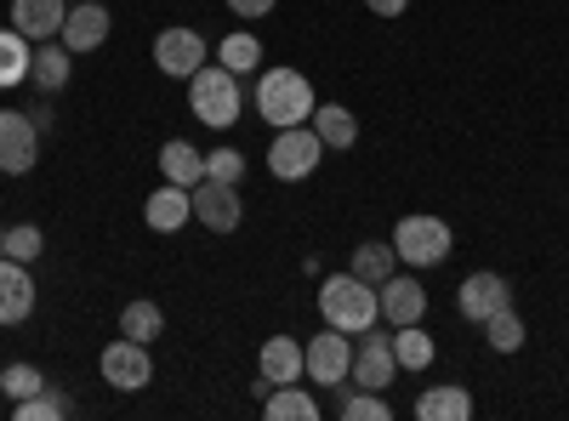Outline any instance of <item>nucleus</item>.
<instances>
[{"mask_svg":"<svg viewBox=\"0 0 569 421\" xmlns=\"http://www.w3.org/2000/svg\"><path fill=\"white\" fill-rule=\"evenodd\" d=\"M319 313H325L330 331L365 337V331H376V319H382V297H376V285H365L359 273H330L319 285Z\"/></svg>","mask_w":569,"mask_h":421,"instance_id":"nucleus-1","label":"nucleus"},{"mask_svg":"<svg viewBox=\"0 0 569 421\" xmlns=\"http://www.w3.org/2000/svg\"><path fill=\"white\" fill-rule=\"evenodd\" d=\"M257 114L273 126V131H284V126H308L313 120V86H308V74H297V69H262L257 74Z\"/></svg>","mask_w":569,"mask_h":421,"instance_id":"nucleus-2","label":"nucleus"},{"mask_svg":"<svg viewBox=\"0 0 569 421\" xmlns=\"http://www.w3.org/2000/svg\"><path fill=\"white\" fill-rule=\"evenodd\" d=\"M240 103H246V74H233L222 63H200L188 74V109H194L211 131H228L240 120Z\"/></svg>","mask_w":569,"mask_h":421,"instance_id":"nucleus-3","label":"nucleus"},{"mask_svg":"<svg viewBox=\"0 0 569 421\" xmlns=\"http://www.w3.org/2000/svg\"><path fill=\"white\" fill-rule=\"evenodd\" d=\"M450 245H456V233L445 217H399V228H393V251L405 268H439L450 257Z\"/></svg>","mask_w":569,"mask_h":421,"instance_id":"nucleus-4","label":"nucleus"},{"mask_svg":"<svg viewBox=\"0 0 569 421\" xmlns=\"http://www.w3.org/2000/svg\"><path fill=\"white\" fill-rule=\"evenodd\" d=\"M319 160H325V143H319L313 126H284V131H273V143H268V171H273L279 182L313 177Z\"/></svg>","mask_w":569,"mask_h":421,"instance_id":"nucleus-5","label":"nucleus"},{"mask_svg":"<svg viewBox=\"0 0 569 421\" xmlns=\"http://www.w3.org/2000/svg\"><path fill=\"white\" fill-rule=\"evenodd\" d=\"M98 370H103V382H109L114 393H142V388L154 382V353H149V342L120 337V342H109V348H103Z\"/></svg>","mask_w":569,"mask_h":421,"instance_id":"nucleus-6","label":"nucleus"},{"mask_svg":"<svg viewBox=\"0 0 569 421\" xmlns=\"http://www.w3.org/2000/svg\"><path fill=\"white\" fill-rule=\"evenodd\" d=\"M302 359H308V382L313 388H348V370H353V342H348V331H325L302 348Z\"/></svg>","mask_w":569,"mask_h":421,"instance_id":"nucleus-7","label":"nucleus"},{"mask_svg":"<svg viewBox=\"0 0 569 421\" xmlns=\"http://www.w3.org/2000/svg\"><path fill=\"white\" fill-rule=\"evenodd\" d=\"M40 160V126L18 109H0V171L7 177H29Z\"/></svg>","mask_w":569,"mask_h":421,"instance_id":"nucleus-8","label":"nucleus"},{"mask_svg":"<svg viewBox=\"0 0 569 421\" xmlns=\"http://www.w3.org/2000/svg\"><path fill=\"white\" fill-rule=\"evenodd\" d=\"M456 308H461V319H467V324H485L490 313L512 308V285H507L501 273L479 268V273H467L461 285H456Z\"/></svg>","mask_w":569,"mask_h":421,"instance_id":"nucleus-9","label":"nucleus"},{"mask_svg":"<svg viewBox=\"0 0 569 421\" xmlns=\"http://www.w3.org/2000/svg\"><path fill=\"white\" fill-rule=\"evenodd\" d=\"M194 217L211 228V233H233L246 222V200H240V182H217V177H206V182H194Z\"/></svg>","mask_w":569,"mask_h":421,"instance_id":"nucleus-10","label":"nucleus"},{"mask_svg":"<svg viewBox=\"0 0 569 421\" xmlns=\"http://www.w3.org/2000/svg\"><path fill=\"white\" fill-rule=\"evenodd\" d=\"M154 63H160V74L188 80V74L206 63V34H200V29H188V23L160 29V40H154Z\"/></svg>","mask_w":569,"mask_h":421,"instance_id":"nucleus-11","label":"nucleus"},{"mask_svg":"<svg viewBox=\"0 0 569 421\" xmlns=\"http://www.w3.org/2000/svg\"><path fill=\"white\" fill-rule=\"evenodd\" d=\"M399 377V359H393V342L388 337H376L365 331L359 348H353V370H348V388H370V393H382L388 382Z\"/></svg>","mask_w":569,"mask_h":421,"instance_id":"nucleus-12","label":"nucleus"},{"mask_svg":"<svg viewBox=\"0 0 569 421\" xmlns=\"http://www.w3.org/2000/svg\"><path fill=\"white\" fill-rule=\"evenodd\" d=\"M376 297H382V319L388 324H421L427 319V291H421V279H410V273H388L382 285H376Z\"/></svg>","mask_w":569,"mask_h":421,"instance_id":"nucleus-13","label":"nucleus"},{"mask_svg":"<svg viewBox=\"0 0 569 421\" xmlns=\"http://www.w3.org/2000/svg\"><path fill=\"white\" fill-rule=\"evenodd\" d=\"M109 29H114V18H109V7H98V0H86V7H69V18H63V46L80 58V52H98V46L109 40Z\"/></svg>","mask_w":569,"mask_h":421,"instance_id":"nucleus-14","label":"nucleus"},{"mask_svg":"<svg viewBox=\"0 0 569 421\" xmlns=\"http://www.w3.org/2000/svg\"><path fill=\"white\" fill-rule=\"evenodd\" d=\"M34 279H29V262H12L0 257V324H23L34 313Z\"/></svg>","mask_w":569,"mask_h":421,"instance_id":"nucleus-15","label":"nucleus"},{"mask_svg":"<svg viewBox=\"0 0 569 421\" xmlns=\"http://www.w3.org/2000/svg\"><path fill=\"white\" fill-rule=\"evenodd\" d=\"M257 370H262V382H268V388H291V382H302V377H308L302 342H291V337H268L262 353H257Z\"/></svg>","mask_w":569,"mask_h":421,"instance_id":"nucleus-16","label":"nucleus"},{"mask_svg":"<svg viewBox=\"0 0 569 421\" xmlns=\"http://www.w3.org/2000/svg\"><path fill=\"white\" fill-rule=\"evenodd\" d=\"M69 18V0H12V29L23 40H58Z\"/></svg>","mask_w":569,"mask_h":421,"instance_id":"nucleus-17","label":"nucleus"},{"mask_svg":"<svg viewBox=\"0 0 569 421\" xmlns=\"http://www.w3.org/2000/svg\"><path fill=\"white\" fill-rule=\"evenodd\" d=\"M188 217H194V189H177V182H160V189L142 200V222L154 233H177Z\"/></svg>","mask_w":569,"mask_h":421,"instance_id":"nucleus-18","label":"nucleus"},{"mask_svg":"<svg viewBox=\"0 0 569 421\" xmlns=\"http://www.w3.org/2000/svg\"><path fill=\"white\" fill-rule=\"evenodd\" d=\"M69 74H74V52H69V46L63 40H40L34 63H29V86L46 91V98H58V91L69 86Z\"/></svg>","mask_w":569,"mask_h":421,"instance_id":"nucleus-19","label":"nucleus"},{"mask_svg":"<svg viewBox=\"0 0 569 421\" xmlns=\"http://www.w3.org/2000/svg\"><path fill=\"white\" fill-rule=\"evenodd\" d=\"M308 126L319 131V143H325L330 154H342V149L359 143V120H353V109H342V103H313V120H308Z\"/></svg>","mask_w":569,"mask_h":421,"instance_id":"nucleus-20","label":"nucleus"},{"mask_svg":"<svg viewBox=\"0 0 569 421\" xmlns=\"http://www.w3.org/2000/svg\"><path fill=\"white\" fill-rule=\"evenodd\" d=\"M472 415V393L461 382H439L416 399V421H467Z\"/></svg>","mask_w":569,"mask_h":421,"instance_id":"nucleus-21","label":"nucleus"},{"mask_svg":"<svg viewBox=\"0 0 569 421\" xmlns=\"http://www.w3.org/2000/svg\"><path fill=\"white\" fill-rule=\"evenodd\" d=\"M160 177L177 182V189H194V182H206V154L194 143H182V137H171L160 149Z\"/></svg>","mask_w":569,"mask_h":421,"instance_id":"nucleus-22","label":"nucleus"},{"mask_svg":"<svg viewBox=\"0 0 569 421\" xmlns=\"http://www.w3.org/2000/svg\"><path fill=\"white\" fill-rule=\"evenodd\" d=\"M120 337L149 342V348H154V337H166V308H160V302H149V297L126 302V308H120Z\"/></svg>","mask_w":569,"mask_h":421,"instance_id":"nucleus-23","label":"nucleus"},{"mask_svg":"<svg viewBox=\"0 0 569 421\" xmlns=\"http://www.w3.org/2000/svg\"><path fill=\"white\" fill-rule=\"evenodd\" d=\"M348 273H359L365 285H382L388 273H399V251H393V240H365V245H353Z\"/></svg>","mask_w":569,"mask_h":421,"instance_id":"nucleus-24","label":"nucleus"},{"mask_svg":"<svg viewBox=\"0 0 569 421\" xmlns=\"http://www.w3.org/2000/svg\"><path fill=\"white\" fill-rule=\"evenodd\" d=\"M393 359H399V370H427V364H433L439 359V342L433 337H427L421 331V324H393Z\"/></svg>","mask_w":569,"mask_h":421,"instance_id":"nucleus-25","label":"nucleus"},{"mask_svg":"<svg viewBox=\"0 0 569 421\" xmlns=\"http://www.w3.org/2000/svg\"><path fill=\"white\" fill-rule=\"evenodd\" d=\"M217 63H222V69H233V74H257V69H262V40H257L251 29H233V34H222V46H217Z\"/></svg>","mask_w":569,"mask_h":421,"instance_id":"nucleus-26","label":"nucleus"},{"mask_svg":"<svg viewBox=\"0 0 569 421\" xmlns=\"http://www.w3.org/2000/svg\"><path fill=\"white\" fill-rule=\"evenodd\" d=\"M262 415H268V421H319V399L291 382V388H273V393L262 399Z\"/></svg>","mask_w":569,"mask_h":421,"instance_id":"nucleus-27","label":"nucleus"},{"mask_svg":"<svg viewBox=\"0 0 569 421\" xmlns=\"http://www.w3.org/2000/svg\"><path fill=\"white\" fill-rule=\"evenodd\" d=\"M34 63V46L18 29H0V86H23Z\"/></svg>","mask_w":569,"mask_h":421,"instance_id":"nucleus-28","label":"nucleus"},{"mask_svg":"<svg viewBox=\"0 0 569 421\" xmlns=\"http://www.w3.org/2000/svg\"><path fill=\"white\" fill-rule=\"evenodd\" d=\"M74 410V399L69 393H58V388H40V393H29V399H18L12 404V415L18 421H63Z\"/></svg>","mask_w":569,"mask_h":421,"instance_id":"nucleus-29","label":"nucleus"},{"mask_svg":"<svg viewBox=\"0 0 569 421\" xmlns=\"http://www.w3.org/2000/svg\"><path fill=\"white\" fill-rule=\"evenodd\" d=\"M479 331H485V342H490L496 353H518V348H525V319H518L512 308L490 313V319L479 324Z\"/></svg>","mask_w":569,"mask_h":421,"instance_id":"nucleus-30","label":"nucleus"},{"mask_svg":"<svg viewBox=\"0 0 569 421\" xmlns=\"http://www.w3.org/2000/svg\"><path fill=\"white\" fill-rule=\"evenodd\" d=\"M40 251H46V233L34 222H12L0 233V257H12V262H34Z\"/></svg>","mask_w":569,"mask_h":421,"instance_id":"nucleus-31","label":"nucleus"},{"mask_svg":"<svg viewBox=\"0 0 569 421\" xmlns=\"http://www.w3.org/2000/svg\"><path fill=\"white\" fill-rule=\"evenodd\" d=\"M342 421H393V404L382 393H370V388H353L342 404H337Z\"/></svg>","mask_w":569,"mask_h":421,"instance_id":"nucleus-32","label":"nucleus"},{"mask_svg":"<svg viewBox=\"0 0 569 421\" xmlns=\"http://www.w3.org/2000/svg\"><path fill=\"white\" fill-rule=\"evenodd\" d=\"M40 388H46V377H40L34 364H7V370H0V393H7L12 404L29 399V393H40Z\"/></svg>","mask_w":569,"mask_h":421,"instance_id":"nucleus-33","label":"nucleus"},{"mask_svg":"<svg viewBox=\"0 0 569 421\" xmlns=\"http://www.w3.org/2000/svg\"><path fill=\"white\" fill-rule=\"evenodd\" d=\"M206 177H217V182H246V154H240V149H211V154H206Z\"/></svg>","mask_w":569,"mask_h":421,"instance_id":"nucleus-34","label":"nucleus"},{"mask_svg":"<svg viewBox=\"0 0 569 421\" xmlns=\"http://www.w3.org/2000/svg\"><path fill=\"white\" fill-rule=\"evenodd\" d=\"M228 12H233V18H268L273 0H228Z\"/></svg>","mask_w":569,"mask_h":421,"instance_id":"nucleus-35","label":"nucleus"},{"mask_svg":"<svg viewBox=\"0 0 569 421\" xmlns=\"http://www.w3.org/2000/svg\"><path fill=\"white\" fill-rule=\"evenodd\" d=\"M365 7H370L376 18H399V12L410 7V0H365Z\"/></svg>","mask_w":569,"mask_h":421,"instance_id":"nucleus-36","label":"nucleus"}]
</instances>
